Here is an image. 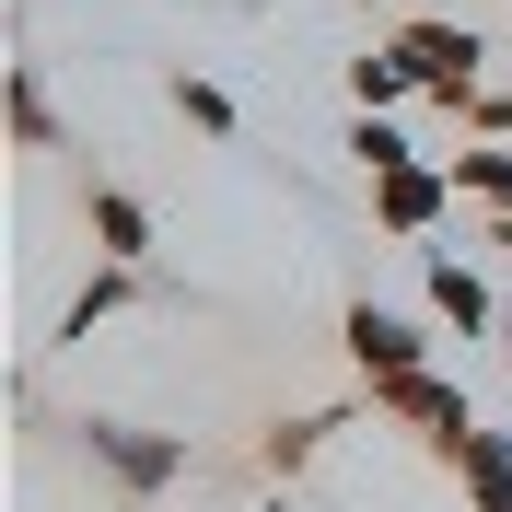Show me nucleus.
<instances>
[{
    "label": "nucleus",
    "instance_id": "2eb2a0df",
    "mask_svg": "<svg viewBox=\"0 0 512 512\" xmlns=\"http://www.w3.org/2000/svg\"><path fill=\"white\" fill-rule=\"evenodd\" d=\"M350 152H361V175H384V163H408V128L361 105V117H350Z\"/></svg>",
    "mask_w": 512,
    "mask_h": 512
},
{
    "label": "nucleus",
    "instance_id": "f03ea898",
    "mask_svg": "<svg viewBox=\"0 0 512 512\" xmlns=\"http://www.w3.org/2000/svg\"><path fill=\"white\" fill-rule=\"evenodd\" d=\"M361 408H373V419H408V431L443 454V466L478 443V408H466V384H443L431 361H419V373H373V384H361Z\"/></svg>",
    "mask_w": 512,
    "mask_h": 512
},
{
    "label": "nucleus",
    "instance_id": "9d476101",
    "mask_svg": "<svg viewBox=\"0 0 512 512\" xmlns=\"http://www.w3.org/2000/svg\"><path fill=\"white\" fill-rule=\"evenodd\" d=\"M454 478H466V501H478V512H512V431H489V419H478V443L454 454Z\"/></svg>",
    "mask_w": 512,
    "mask_h": 512
},
{
    "label": "nucleus",
    "instance_id": "7ed1b4c3",
    "mask_svg": "<svg viewBox=\"0 0 512 512\" xmlns=\"http://www.w3.org/2000/svg\"><path fill=\"white\" fill-rule=\"evenodd\" d=\"M82 454H94L128 501H152V489L187 478V443H175V431H128V419H82Z\"/></svg>",
    "mask_w": 512,
    "mask_h": 512
},
{
    "label": "nucleus",
    "instance_id": "f3484780",
    "mask_svg": "<svg viewBox=\"0 0 512 512\" xmlns=\"http://www.w3.org/2000/svg\"><path fill=\"white\" fill-rule=\"evenodd\" d=\"M501 338H512V315H501Z\"/></svg>",
    "mask_w": 512,
    "mask_h": 512
},
{
    "label": "nucleus",
    "instance_id": "dca6fc26",
    "mask_svg": "<svg viewBox=\"0 0 512 512\" xmlns=\"http://www.w3.org/2000/svg\"><path fill=\"white\" fill-rule=\"evenodd\" d=\"M466 117H478L489 140H512V94H478V105H466Z\"/></svg>",
    "mask_w": 512,
    "mask_h": 512
},
{
    "label": "nucleus",
    "instance_id": "0eeeda50",
    "mask_svg": "<svg viewBox=\"0 0 512 512\" xmlns=\"http://www.w3.org/2000/svg\"><path fill=\"white\" fill-rule=\"evenodd\" d=\"M82 233H94V256H117V268H152V210L128 187H82Z\"/></svg>",
    "mask_w": 512,
    "mask_h": 512
},
{
    "label": "nucleus",
    "instance_id": "39448f33",
    "mask_svg": "<svg viewBox=\"0 0 512 512\" xmlns=\"http://www.w3.org/2000/svg\"><path fill=\"white\" fill-rule=\"evenodd\" d=\"M338 338H350L361 384H373V373H419V361H431V326H419V315H396V303H373V291L338 315Z\"/></svg>",
    "mask_w": 512,
    "mask_h": 512
},
{
    "label": "nucleus",
    "instance_id": "f8f14e48",
    "mask_svg": "<svg viewBox=\"0 0 512 512\" xmlns=\"http://www.w3.org/2000/svg\"><path fill=\"white\" fill-rule=\"evenodd\" d=\"M326 431H350V419H338V408H315V419H280V431H268V478L315 466V443H326Z\"/></svg>",
    "mask_w": 512,
    "mask_h": 512
},
{
    "label": "nucleus",
    "instance_id": "20e7f679",
    "mask_svg": "<svg viewBox=\"0 0 512 512\" xmlns=\"http://www.w3.org/2000/svg\"><path fill=\"white\" fill-rule=\"evenodd\" d=\"M454 198H466V187H454V163H419V152H408V163H384V175H373V222L396 233V245H431Z\"/></svg>",
    "mask_w": 512,
    "mask_h": 512
},
{
    "label": "nucleus",
    "instance_id": "ddd939ff",
    "mask_svg": "<svg viewBox=\"0 0 512 512\" xmlns=\"http://www.w3.org/2000/svg\"><path fill=\"white\" fill-rule=\"evenodd\" d=\"M175 117H187L198 140H233V128H245V117H233V94H222V82H175Z\"/></svg>",
    "mask_w": 512,
    "mask_h": 512
},
{
    "label": "nucleus",
    "instance_id": "423d86ee",
    "mask_svg": "<svg viewBox=\"0 0 512 512\" xmlns=\"http://www.w3.org/2000/svg\"><path fill=\"white\" fill-rule=\"evenodd\" d=\"M419 291H431V326H454V338H501V303H489V280L466 268V256L419 245Z\"/></svg>",
    "mask_w": 512,
    "mask_h": 512
},
{
    "label": "nucleus",
    "instance_id": "4468645a",
    "mask_svg": "<svg viewBox=\"0 0 512 512\" xmlns=\"http://www.w3.org/2000/svg\"><path fill=\"white\" fill-rule=\"evenodd\" d=\"M454 187L478 210H512V152H454Z\"/></svg>",
    "mask_w": 512,
    "mask_h": 512
},
{
    "label": "nucleus",
    "instance_id": "1a4fd4ad",
    "mask_svg": "<svg viewBox=\"0 0 512 512\" xmlns=\"http://www.w3.org/2000/svg\"><path fill=\"white\" fill-rule=\"evenodd\" d=\"M350 105H373V117H396V105H419V70L396 59V35L350 59Z\"/></svg>",
    "mask_w": 512,
    "mask_h": 512
},
{
    "label": "nucleus",
    "instance_id": "6e6552de",
    "mask_svg": "<svg viewBox=\"0 0 512 512\" xmlns=\"http://www.w3.org/2000/svg\"><path fill=\"white\" fill-rule=\"evenodd\" d=\"M128 303H140V268H117V256H94V280L70 291V315H59V350H70V338H94L105 315H128Z\"/></svg>",
    "mask_w": 512,
    "mask_h": 512
},
{
    "label": "nucleus",
    "instance_id": "9b49d317",
    "mask_svg": "<svg viewBox=\"0 0 512 512\" xmlns=\"http://www.w3.org/2000/svg\"><path fill=\"white\" fill-rule=\"evenodd\" d=\"M0 94H12V140H24V152H59V105H47L35 59H12V82H0Z\"/></svg>",
    "mask_w": 512,
    "mask_h": 512
},
{
    "label": "nucleus",
    "instance_id": "f257e3e1",
    "mask_svg": "<svg viewBox=\"0 0 512 512\" xmlns=\"http://www.w3.org/2000/svg\"><path fill=\"white\" fill-rule=\"evenodd\" d=\"M396 59H408V70H419V94H431V105H454V117L489 94V35H478V24L408 12V24H396Z\"/></svg>",
    "mask_w": 512,
    "mask_h": 512
}]
</instances>
